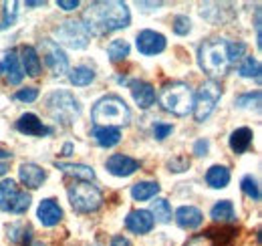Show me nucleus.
<instances>
[{
    "mask_svg": "<svg viewBox=\"0 0 262 246\" xmlns=\"http://www.w3.org/2000/svg\"><path fill=\"white\" fill-rule=\"evenodd\" d=\"M16 14H18V2H8V4L4 6V16H2V20H0V31L12 27L14 20H16Z\"/></svg>",
    "mask_w": 262,
    "mask_h": 246,
    "instance_id": "32",
    "label": "nucleus"
},
{
    "mask_svg": "<svg viewBox=\"0 0 262 246\" xmlns=\"http://www.w3.org/2000/svg\"><path fill=\"white\" fill-rule=\"evenodd\" d=\"M220 97H222V85L218 81H214V79L206 81L200 87L198 95H194V109H192L196 121L202 123L204 119H208L212 115V111L216 109Z\"/></svg>",
    "mask_w": 262,
    "mask_h": 246,
    "instance_id": "7",
    "label": "nucleus"
},
{
    "mask_svg": "<svg viewBox=\"0 0 262 246\" xmlns=\"http://www.w3.org/2000/svg\"><path fill=\"white\" fill-rule=\"evenodd\" d=\"M154 218L147 210H133L125 218V226L133 234H147L154 228Z\"/></svg>",
    "mask_w": 262,
    "mask_h": 246,
    "instance_id": "15",
    "label": "nucleus"
},
{
    "mask_svg": "<svg viewBox=\"0 0 262 246\" xmlns=\"http://www.w3.org/2000/svg\"><path fill=\"white\" fill-rule=\"evenodd\" d=\"M8 240L14 242V244L29 246L33 242V238H31V228L25 226V224H12V226L8 228Z\"/></svg>",
    "mask_w": 262,
    "mask_h": 246,
    "instance_id": "27",
    "label": "nucleus"
},
{
    "mask_svg": "<svg viewBox=\"0 0 262 246\" xmlns=\"http://www.w3.org/2000/svg\"><path fill=\"white\" fill-rule=\"evenodd\" d=\"M47 111L55 121L63 123V125H73L79 119L81 105L73 93L55 91L47 97Z\"/></svg>",
    "mask_w": 262,
    "mask_h": 246,
    "instance_id": "5",
    "label": "nucleus"
},
{
    "mask_svg": "<svg viewBox=\"0 0 262 246\" xmlns=\"http://www.w3.org/2000/svg\"><path fill=\"white\" fill-rule=\"evenodd\" d=\"M133 101L139 105V109H149L156 103V89L145 81H131L129 83Z\"/></svg>",
    "mask_w": 262,
    "mask_h": 246,
    "instance_id": "14",
    "label": "nucleus"
},
{
    "mask_svg": "<svg viewBox=\"0 0 262 246\" xmlns=\"http://www.w3.org/2000/svg\"><path fill=\"white\" fill-rule=\"evenodd\" d=\"M198 61L200 67L204 69V73L216 77V75H224L228 71V40L226 38H212L206 40L204 45H200L198 49Z\"/></svg>",
    "mask_w": 262,
    "mask_h": 246,
    "instance_id": "4",
    "label": "nucleus"
},
{
    "mask_svg": "<svg viewBox=\"0 0 262 246\" xmlns=\"http://www.w3.org/2000/svg\"><path fill=\"white\" fill-rule=\"evenodd\" d=\"M111 246H131V242L125 236H115V238L111 240Z\"/></svg>",
    "mask_w": 262,
    "mask_h": 246,
    "instance_id": "43",
    "label": "nucleus"
},
{
    "mask_svg": "<svg viewBox=\"0 0 262 246\" xmlns=\"http://www.w3.org/2000/svg\"><path fill=\"white\" fill-rule=\"evenodd\" d=\"M91 135L95 137V141L101 148H113L121 141V131L117 127H99V125H95Z\"/></svg>",
    "mask_w": 262,
    "mask_h": 246,
    "instance_id": "22",
    "label": "nucleus"
},
{
    "mask_svg": "<svg viewBox=\"0 0 262 246\" xmlns=\"http://www.w3.org/2000/svg\"><path fill=\"white\" fill-rule=\"evenodd\" d=\"M36 216H38V220H40L42 226H49V228H51V226H57V224L61 222L63 210H61V206H59L55 200L47 198V200H42V202L38 204Z\"/></svg>",
    "mask_w": 262,
    "mask_h": 246,
    "instance_id": "16",
    "label": "nucleus"
},
{
    "mask_svg": "<svg viewBox=\"0 0 262 246\" xmlns=\"http://www.w3.org/2000/svg\"><path fill=\"white\" fill-rule=\"evenodd\" d=\"M31 206V196L20 190L14 180L0 182V210L12 214H25Z\"/></svg>",
    "mask_w": 262,
    "mask_h": 246,
    "instance_id": "8",
    "label": "nucleus"
},
{
    "mask_svg": "<svg viewBox=\"0 0 262 246\" xmlns=\"http://www.w3.org/2000/svg\"><path fill=\"white\" fill-rule=\"evenodd\" d=\"M171 131H173V127H171L169 123H156V125H154V137L160 139V141L165 139Z\"/></svg>",
    "mask_w": 262,
    "mask_h": 246,
    "instance_id": "39",
    "label": "nucleus"
},
{
    "mask_svg": "<svg viewBox=\"0 0 262 246\" xmlns=\"http://www.w3.org/2000/svg\"><path fill=\"white\" fill-rule=\"evenodd\" d=\"M0 73H2V67H0Z\"/></svg>",
    "mask_w": 262,
    "mask_h": 246,
    "instance_id": "49",
    "label": "nucleus"
},
{
    "mask_svg": "<svg viewBox=\"0 0 262 246\" xmlns=\"http://www.w3.org/2000/svg\"><path fill=\"white\" fill-rule=\"evenodd\" d=\"M18 101H25V103H33L36 101V97H38V89H34V87H27V89H20V91H16L14 95Z\"/></svg>",
    "mask_w": 262,
    "mask_h": 246,
    "instance_id": "38",
    "label": "nucleus"
},
{
    "mask_svg": "<svg viewBox=\"0 0 262 246\" xmlns=\"http://www.w3.org/2000/svg\"><path fill=\"white\" fill-rule=\"evenodd\" d=\"M0 67H2V71L6 73V81H8L10 85H18V83L23 81L25 73H23L20 61H18V57H16L14 51H10V53L4 55V61L0 63Z\"/></svg>",
    "mask_w": 262,
    "mask_h": 246,
    "instance_id": "18",
    "label": "nucleus"
},
{
    "mask_svg": "<svg viewBox=\"0 0 262 246\" xmlns=\"http://www.w3.org/2000/svg\"><path fill=\"white\" fill-rule=\"evenodd\" d=\"M190 29H192V23H190L188 16H176V18H173V32H176V34L184 36V34L190 32Z\"/></svg>",
    "mask_w": 262,
    "mask_h": 246,
    "instance_id": "37",
    "label": "nucleus"
},
{
    "mask_svg": "<svg viewBox=\"0 0 262 246\" xmlns=\"http://www.w3.org/2000/svg\"><path fill=\"white\" fill-rule=\"evenodd\" d=\"M57 6H61L63 10H75L79 6L77 0H57Z\"/></svg>",
    "mask_w": 262,
    "mask_h": 246,
    "instance_id": "42",
    "label": "nucleus"
},
{
    "mask_svg": "<svg viewBox=\"0 0 262 246\" xmlns=\"http://www.w3.org/2000/svg\"><path fill=\"white\" fill-rule=\"evenodd\" d=\"M45 2H27V6H42Z\"/></svg>",
    "mask_w": 262,
    "mask_h": 246,
    "instance_id": "46",
    "label": "nucleus"
},
{
    "mask_svg": "<svg viewBox=\"0 0 262 246\" xmlns=\"http://www.w3.org/2000/svg\"><path fill=\"white\" fill-rule=\"evenodd\" d=\"M238 73L246 79H260V63L256 57H244L240 61V67H238Z\"/></svg>",
    "mask_w": 262,
    "mask_h": 246,
    "instance_id": "30",
    "label": "nucleus"
},
{
    "mask_svg": "<svg viewBox=\"0 0 262 246\" xmlns=\"http://www.w3.org/2000/svg\"><path fill=\"white\" fill-rule=\"evenodd\" d=\"M176 220H178V224H180L182 228L194 230L198 226H202L204 214L198 210L196 206H182V208H178V212H176Z\"/></svg>",
    "mask_w": 262,
    "mask_h": 246,
    "instance_id": "19",
    "label": "nucleus"
},
{
    "mask_svg": "<svg viewBox=\"0 0 262 246\" xmlns=\"http://www.w3.org/2000/svg\"><path fill=\"white\" fill-rule=\"evenodd\" d=\"M246 57V45L236 40V43H228V61L230 65H236L238 61H242Z\"/></svg>",
    "mask_w": 262,
    "mask_h": 246,
    "instance_id": "33",
    "label": "nucleus"
},
{
    "mask_svg": "<svg viewBox=\"0 0 262 246\" xmlns=\"http://www.w3.org/2000/svg\"><path fill=\"white\" fill-rule=\"evenodd\" d=\"M167 168L171 170V172H186L188 168H190V159L186 157V155H178V157H171L169 161H167Z\"/></svg>",
    "mask_w": 262,
    "mask_h": 246,
    "instance_id": "36",
    "label": "nucleus"
},
{
    "mask_svg": "<svg viewBox=\"0 0 262 246\" xmlns=\"http://www.w3.org/2000/svg\"><path fill=\"white\" fill-rule=\"evenodd\" d=\"M40 53L45 57V63L47 67L51 69L53 75H65L69 71V59H67L65 51L53 40V38H45L40 40Z\"/></svg>",
    "mask_w": 262,
    "mask_h": 246,
    "instance_id": "10",
    "label": "nucleus"
},
{
    "mask_svg": "<svg viewBox=\"0 0 262 246\" xmlns=\"http://www.w3.org/2000/svg\"><path fill=\"white\" fill-rule=\"evenodd\" d=\"M18 61H20V67H23V73H27L31 77H38L40 75V67L42 65H40V57H38L36 49H33V47H23Z\"/></svg>",
    "mask_w": 262,
    "mask_h": 246,
    "instance_id": "21",
    "label": "nucleus"
},
{
    "mask_svg": "<svg viewBox=\"0 0 262 246\" xmlns=\"http://www.w3.org/2000/svg\"><path fill=\"white\" fill-rule=\"evenodd\" d=\"M210 214L216 222H230V220H234V206L230 200H222L212 208Z\"/></svg>",
    "mask_w": 262,
    "mask_h": 246,
    "instance_id": "31",
    "label": "nucleus"
},
{
    "mask_svg": "<svg viewBox=\"0 0 262 246\" xmlns=\"http://www.w3.org/2000/svg\"><path fill=\"white\" fill-rule=\"evenodd\" d=\"M55 168H59L61 172H65L67 176L77 178L79 182H93L95 180V172L89 166L83 163H67V161H55Z\"/></svg>",
    "mask_w": 262,
    "mask_h": 246,
    "instance_id": "20",
    "label": "nucleus"
},
{
    "mask_svg": "<svg viewBox=\"0 0 262 246\" xmlns=\"http://www.w3.org/2000/svg\"><path fill=\"white\" fill-rule=\"evenodd\" d=\"M6 172H8V166H6V163H2V161H0V176H4V174H6Z\"/></svg>",
    "mask_w": 262,
    "mask_h": 246,
    "instance_id": "45",
    "label": "nucleus"
},
{
    "mask_svg": "<svg viewBox=\"0 0 262 246\" xmlns=\"http://www.w3.org/2000/svg\"><path fill=\"white\" fill-rule=\"evenodd\" d=\"M242 190H244V194H246L248 198L260 200V188H258V182H256L252 176H246V178L242 180Z\"/></svg>",
    "mask_w": 262,
    "mask_h": 246,
    "instance_id": "34",
    "label": "nucleus"
},
{
    "mask_svg": "<svg viewBox=\"0 0 262 246\" xmlns=\"http://www.w3.org/2000/svg\"><path fill=\"white\" fill-rule=\"evenodd\" d=\"M236 105L238 107H258L260 105V91H254V93H246V95H240L236 97Z\"/></svg>",
    "mask_w": 262,
    "mask_h": 246,
    "instance_id": "35",
    "label": "nucleus"
},
{
    "mask_svg": "<svg viewBox=\"0 0 262 246\" xmlns=\"http://www.w3.org/2000/svg\"><path fill=\"white\" fill-rule=\"evenodd\" d=\"M29 246H45V242H31Z\"/></svg>",
    "mask_w": 262,
    "mask_h": 246,
    "instance_id": "48",
    "label": "nucleus"
},
{
    "mask_svg": "<svg viewBox=\"0 0 262 246\" xmlns=\"http://www.w3.org/2000/svg\"><path fill=\"white\" fill-rule=\"evenodd\" d=\"M107 55H109V59L113 63H119L123 61V59H127L129 57V45H127V40H123V38L113 40L107 47Z\"/></svg>",
    "mask_w": 262,
    "mask_h": 246,
    "instance_id": "29",
    "label": "nucleus"
},
{
    "mask_svg": "<svg viewBox=\"0 0 262 246\" xmlns=\"http://www.w3.org/2000/svg\"><path fill=\"white\" fill-rule=\"evenodd\" d=\"M69 81L73 85H77V87H85V85H89V83L95 81V71L89 69V67H83V65L81 67H75L69 73Z\"/></svg>",
    "mask_w": 262,
    "mask_h": 246,
    "instance_id": "26",
    "label": "nucleus"
},
{
    "mask_svg": "<svg viewBox=\"0 0 262 246\" xmlns=\"http://www.w3.org/2000/svg\"><path fill=\"white\" fill-rule=\"evenodd\" d=\"M105 168H107V172H109V174H113V176L127 178V176L135 174V172L139 170V161H137V159H133V157H129V155L115 154L105 161Z\"/></svg>",
    "mask_w": 262,
    "mask_h": 246,
    "instance_id": "12",
    "label": "nucleus"
},
{
    "mask_svg": "<svg viewBox=\"0 0 262 246\" xmlns=\"http://www.w3.org/2000/svg\"><path fill=\"white\" fill-rule=\"evenodd\" d=\"M135 45H137V51L145 57L160 55L165 49V36L156 31H141L135 38Z\"/></svg>",
    "mask_w": 262,
    "mask_h": 246,
    "instance_id": "11",
    "label": "nucleus"
},
{
    "mask_svg": "<svg viewBox=\"0 0 262 246\" xmlns=\"http://www.w3.org/2000/svg\"><path fill=\"white\" fill-rule=\"evenodd\" d=\"M208 148H210V144H208L206 139H198L196 146H194V154H196V155H206V154H208Z\"/></svg>",
    "mask_w": 262,
    "mask_h": 246,
    "instance_id": "41",
    "label": "nucleus"
},
{
    "mask_svg": "<svg viewBox=\"0 0 262 246\" xmlns=\"http://www.w3.org/2000/svg\"><path fill=\"white\" fill-rule=\"evenodd\" d=\"M8 155H10V154H8V152H4V150H0V157H8Z\"/></svg>",
    "mask_w": 262,
    "mask_h": 246,
    "instance_id": "47",
    "label": "nucleus"
},
{
    "mask_svg": "<svg viewBox=\"0 0 262 246\" xmlns=\"http://www.w3.org/2000/svg\"><path fill=\"white\" fill-rule=\"evenodd\" d=\"M18 180L29 190H36L47 180V172L36 163H23L20 170H18Z\"/></svg>",
    "mask_w": 262,
    "mask_h": 246,
    "instance_id": "13",
    "label": "nucleus"
},
{
    "mask_svg": "<svg viewBox=\"0 0 262 246\" xmlns=\"http://www.w3.org/2000/svg\"><path fill=\"white\" fill-rule=\"evenodd\" d=\"M71 152H73V146H71V144H67L65 148H63V155H71Z\"/></svg>",
    "mask_w": 262,
    "mask_h": 246,
    "instance_id": "44",
    "label": "nucleus"
},
{
    "mask_svg": "<svg viewBox=\"0 0 262 246\" xmlns=\"http://www.w3.org/2000/svg\"><path fill=\"white\" fill-rule=\"evenodd\" d=\"M184 246H214V242L210 234H198V236H192Z\"/></svg>",
    "mask_w": 262,
    "mask_h": 246,
    "instance_id": "40",
    "label": "nucleus"
},
{
    "mask_svg": "<svg viewBox=\"0 0 262 246\" xmlns=\"http://www.w3.org/2000/svg\"><path fill=\"white\" fill-rule=\"evenodd\" d=\"M158 99H160V105L164 111L178 115V117H184V115L192 113V109H194V91L190 89L188 83H182V81L165 83L160 89Z\"/></svg>",
    "mask_w": 262,
    "mask_h": 246,
    "instance_id": "2",
    "label": "nucleus"
},
{
    "mask_svg": "<svg viewBox=\"0 0 262 246\" xmlns=\"http://www.w3.org/2000/svg\"><path fill=\"white\" fill-rule=\"evenodd\" d=\"M69 202L77 212H95L103 206V194L91 182H75L69 188Z\"/></svg>",
    "mask_w": 262,
    "mask_h": 246,
    "instance_id": "6",
    "label": "nucleus"
},
{
    "mask_svg": "<svg viewBox=\"0 0 262 246\" xmlns=\"http://www.w3.org/2000/svg\"><path fill=\"white\" fill-rule=\"evenodd\" d=\"M158 192H160V184H158V182H139V184H135L131 188L133 200H139V202L156 198Z\"/></svg>",
    "mask_w": 262,
    "mask_h": 246,
    "instance_id": "25",
    "label": "nucleus"
},
{
    "mask_svg": "<svg viewBox=\"0 0 262 246\" xmlns=\"http://www.w3.org/2000/svg\"><path fill=\"white\" fill-rule=\"evenodd\" d=\"M206 182L210 188H226L230 184V170L224 166H212L208 172H206Z\"/></svg>",
    "mask_w": 262,
    "mask_h": 246,
    "instance_id": "24",
    "label": "nucleus"
},
{
    "mask_svg": "<svg viewBox=\"0 0 262 246\" xmlns=\"http://www.w3.org/2000/svg\"><path fill=\"white\" fill-rule=\"evenodd\" d=\"M252 137H254L252 135V129H248V127H240V129L232 131V135H230V148H232V152L234 154H244L250 148Z\"/></svg>",
    "mask_w": 262,
    "mask_h": 246,
    "instance_id": "23",
    "label": "nucleus"
},
{
    "mask_svg": "<svg viewBox=\"0 0 262 246\" xmlns=\"http://www.w3.org/2000/svg\"><path fill=\"white\" fill-rule=\"evenodd\" d=\"M85 29L93 34H109L113 31L125 29L131 23V12L125 2L109 0V2H93L83 14Z\"/></svg>",
    "mask_w": 262,
    "mask_h": 246,
    "instance_id": "1",
    "label": "nucleus"
},
{
    "mask_svg": "<svg viewBox=\"0 0 262 246\" xmlns=\"http://www.w3.org/2000/svg\"><path fill=\"white\" fill-rule=\"evenodd\" d=\"M91 119L99 127H117V125H127L131 121V111L127 103L117 97V95H107L101 97L93 111H91Z\"/></svg>",
    "mask_w": 262,
    "mask_h": 246,
    "instance_id": "3",
    "label": "nucleus"
},
{
    "mask_svg": "<svg viewBox=\"0 0 262 246\" xmlns=\"http://www.w3.org/2000/svg\"><path fill=\"white\" fill-rule=\"evenodd\" d=\"M55 43L57 45H65L69 49H85L89 45V31L85 29L83 23L79 20H65L63 25H59L55 31Z\"/></svg>",
    "mask_w": 262,
    "mask_h": 246,
    "instance_id": "9",
    "label": "nucleus"
},
{
    "mask_svg": "<svg viewBox=\"0 0 262 246\" xmlns=\"http://www.w3.org/2000/svg\"><path fill=\"white\" fill-rule=\"evenodd\" d=\"M151 218L162 222V224H167L171 220V206L167 204V200L164 198H156V202H151Z\"/></svg>",
    "mask_w": 262,
    "mask_h": 246,
    "instance_id": "28",
    "label": "nucleus"
},
{
    "mask_svg": "<svg viewBox=\"0 0 262 246\" xmlns=\"http://www.w3.org/2000/svg\"><path fill=\"white\" fill-rule=\"evenodd\" d=\"M16 129H18L20 133H25V135H51V133H53V129L47 127L34 113L23 115V117L16 121Z\"/></svg>",
    "mask_w": 262,
    "mask_h": 246,
    "instance_id": "17",
    "label": "nucleus"
}]
</instances>
